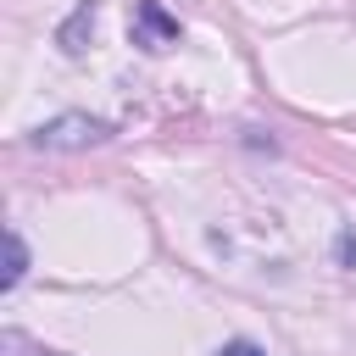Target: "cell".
I'll use <instances>...</instances> for the list:
<instances>
[{"instance_id":"2","label":"cell","mask_w":356,"mask_h":356,"mask_svg":"<svg viewBox=\"0 0 356 356\" xmlns=\"http://www.w3.org/2000/svg\"><path fill=\"white\" fill-rule=\"evenodd\" d=\"M22 273H28V250H22V239H17V234H6V267H0V289H11Z\"/></svg>"},{"instance_id":"3","label":"cell","mask_w":356,"mask_h":356,"mask_svg":"<svg viewBox=\"0 0 356 356\" xmlns=\"http://www.w3.org/2000/svg\"><path fill=\"white\" fill-rule=\"evenodd\" d=\"M222 356H261V350H256L250 339H228V345H222Z\"/></svg>"},{"instance_id":"1","label":"cell","mask_w":356,"mask_h":356,"mask_svg":"<svg viewBox=\"0 0 356 356\" xmlns=\"http://www.w3.org/2000/svg\"><path fill=\"white\" fill-rule=\"evenodd\" d=\"M172 39H178V22H172L156 0H139V6H134V44L161 50V44H172Z\"/></svg>"},{"instance_id":"4","label":"cell","mask_w":356,"mask_h":356,"mask_svg":"<svg viewBox=\"0 0 356 356\" xmlns=\"http://www.w3.org/2000/svg\"><path fill=\"white\" fill-rule=\"evenodd\" d=\"M339 250H345V256H356V239H350V234H345V239H339Z\"/></svg>"}]
</instances>
